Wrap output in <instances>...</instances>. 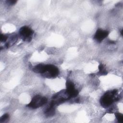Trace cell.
Masks as SVG:
<instances>
[{"mask_svg": "<svg viewBox=\"0 0 123 123\" xmlns=\"http://www.w3.org/2000/svg\"><path fill=\"white\" fill-rule=\"evenodd\" d=\"M117 90L113 89L106 92L100 98L99 102L102 107L107 108L110 107L113 102L118 99L116 96L117 94Z\"/></svg>", "mask_w": 123, "mask_h": 123, "instance_id": "obj_1", "label": "cell"}, {"mask_svg": "<svg viewBox=\"0 0 123 123\" xmlns=\"http://www.w3.org/2000/svg\"><path fill=\"white\" fill-rule=\"evenodd\" d=\"M41 74L46 78H55L59 74V70L54 65L44 64Z\"/></svg>", "mask_w": 123, "mask_h": 123, "instance_id": "obj_2", "label": "cell"}, {"mask_svg": "<svg viewBox=\"0 0 123 123\" xmlns=\"http://www.w3.org/2000/svg\"><path fill=\"white\" fill-rule=\"evenodd\" d=\"M47 101L48 99L46 97L38 95H36L32 98L31 101L26 105V106L33 109H37L44 105L47 103Z\"/></svg>", "mask_w": 123, "mask_h": 123, "instance_id": "obj_3", "label": "cell"}, {"mask_svg": "<svg viewBox=\"0 0 123 123\" xmlns=\"http://www.w3.org/2000/svg\"><path fill=\"white\" fill-rule=\"evenodd\" d=\"M34 33V31L27 26H22L19 30L20 37L25 42H30L32 40Z\"/></svg>", "mask_w": 123, "mask_h": 123, "instance_id": "obj_4", "label": "cell"}, {"mask_svg": "<svg viewBox=\"0 0 123 123\" xmlns=\"http://www.w3.org/2000/svg\"><path fill=\"white\" fill-rule=\"evenodd\" d=\"M66 92L70 98H74L78 94V91L75 88L74 84L70 80H67L66 82Z\"/></svg>", "mask_w": 123, "mask_h": 123, "instance_id": "obj_5", "label": "cell"}, {"mask_svg": "<svg viewBox=\"0 0 123 123\" xmlns=\"http://www.w3.org/2000/svg\"><path fill=\"white\" fill-rule=\"evenodd\" d=\"M108 35L109 32L107 31L102 30L101 29H98L95 34L94 38L97 41L100 42L104 38L107 37Z\"/></svg>", "mask_w": 123, "mask_h": 123, "instance_id": "obj_6", "label": "cell"}, {"mask_svg": "<svg viewBox=\"0 0 123 123\" xmlns=\"http://www.w3.org/2000/svg\"><path fill=\"white\" fill-rule=\"evenodd\" d=\"M55 105L50 102L49 106L44 111V114L47 117L52 116L54 115L55 112Z\"/></svg>", "mask_w": 123, "mask_h": 123, "instance_id": "obj_7", "label": "cell"}, {"mask_svg": "<svg viewBox=\"0 0 123 123\" xmlns=\"http://www.w3.org/2000/svg\"><path fill=\"white\" fill-rule=\"evenodd\" d=\"M98 69H99V74L100 75H105L108 74V72L105 68V66L103 64L100 63L98 66Z\"/></svg>", "mask_w": 123, "mask_h": 123, "instance_id": "obj_8", "label": "cell"}, {"mask_svg": "<svg viewBox=\"0 0 123 123\" xmlns=\"http://www.w3.org/2000/svg\"><path fill=\"white\" fill-rule=\"evenodd\" d=\"M115 116H116V118L119 123H123V115L122 113H116Z\"/></svg>", "mask_w": 123, "mask_h": 123, "instance_id": "obj_9", "label": "cell"}, {"mask_svg": "<svg viewBox=\"0 0 123 123\" xmlns=\"http://www.w3.org/2000/svg\"><path fill=\"white\" fill-rule=\"evenodd\" d=\"M9 115L8 113H5L4 114H3L0 119V123H3L5 122L7 120H8L9 119Z\"/></svg>", "mask_w": 123, "mask_h": 123, "instance_id": "obj_10", "label": "cell"}, {"mask_svg": "<svg viewBox=\"0 0 123 123\" xmlns=\"http://www.w3.org/2000/svg\"><path fill=\"white\" fill-rule=\"evenodd\" d=\"M8 38V36L5 35H3V34H1L0 35V42H5L6 41V40H7Z\"/></svg>", "mask_w": 123, "mask_h": 123, "instance_id": "obj_11", "label": "cell"}, {"mask_svg": "<svg viewBox=\"0 0 123 123\" xmlns=\"http://www.w3.org/2000/svg\"><path fill=\"white\" fill-rule=\"evenodd\" d=\"M16 2H17V0H8L6 1L7 3L11 5L15 4L16 3Z\"/></svg>", "mask_w": 123, "mask_h": 123, "instance_id": "obj_12", "label": "cell"}, {"mask_svg": "<svg viewBox=\"0 0 123 123\" xmlns=\"http://www.w3.org/2000/svg\"><path fill=\"white\" fill-rule=\"evenodd\" d=\"M109 43H110V44H114L115 43V42H114V41H111V40H110V41H109Z\"/></svg>", "mask_w": 123, "mask_h": 123, "instance_id": "obj_13", "label": "cell"}, {"mask_svg": "<svg viewBox=\"0 0 123 123\" xmlns=\"http://www.w3.org/2000/svg\"><path fill=\"white\" fill-rule=\"evenodd\" d=\"M123 29L121 31V35H123Z\"/></svg>", "mask_w": 123, "mask_h": 123, "instance_id": "obj_14", "label": "cell"}]
</instances>
